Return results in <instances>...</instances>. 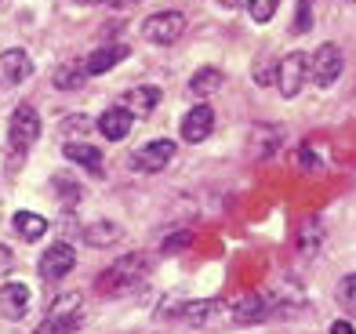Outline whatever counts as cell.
Instances as JSON below:
<instances>
[{"instance_id":"6da1fadb","label":"cell","mask_w":356,"mask_h":334,"mask_svg":"<svg viewBox=\"0 0 356 334\" xmlns=\"http://www.w3.org/2000/svg\"><path fill=\"white\" fill-rule=\"evenodd\" d=\"M153 273V258L149 254H124L117 258L106 273H99V283L95 291L106 294V298H124V294H135L145 280Z\"/></svg>"},{"instance_id":"7a4b0ae2","label":"cell","mask_w":356,"mask_h":334,"mask_svg":"<svg viewBox=\"0 0 356 334\" xmlns=\"http://www.w3.org/2000/svg\"><path fill=\"white\" fill-rule=\"evenodd\" d=\"M84 324V298L80 294H58L47 309V320L37 327V334H73Z\"/></svg>"},{"instance_id":"3957f363","label":"cell","mask_w":356,"mask_h":334,"mask_svg":"<svg viewBox=\"0 0 356 334\" xmlns=\"http://www.w3.org/2000/svg\"><path fill=\"white\" fill-rule=\"evenodd\" d=\"M182 33H186V15L182 11H156L142 22V37L149 44H160V47L182 40Z\"/></svg>"},{"instance_id":"277c9868","label":"cell","mask_w":356,"mask_h":334,"mask_svg":"<svg viewBox=\"0 0 356 334\" xmlns=\"http://www.w3.org/2000/svg\"><path fill=\"white\" fill-rule=\"evenodd\" d=\"M305 81H309V55L291 51L287 58L277 62V87H280L284 99H295V94L305 87Z\"/></svg>"},{"instance_id":"5b68a950","label":"cell","mask_w":356,"mask_h":334,"mask_svg":"<svg viewBox=\"0 0 356 334\" xmlns=\"http://www.w3.org/2000/svg\"><path fill=\"white\" fill-rule=\"evenodd\" d=\"M309 73H313L316 87H331L338 76H342V51H338V44H320L316 47V55L309 58Z\"/></svg>"},{"instance_id":"8992f818","label":"cell","mask_w":356,"mask_h":334,"mask_svg":"<svg viewBox=\"0 0 356 334\" xmlns=\"http://www.w3.org/2000/svg\"><path fill=\"white\" fill-rule=\"evenodd\" d=\"M277 312V301H273L269 294H240L236 298V306L229 309V316H233V324H262V320H269V316Z\"/></svg>"},{"instance_id":"52a82bcc","label":"cell","mask_w":356,"mask_h":334,"mask_svg":"<svg viewBox=\"0 0 356 334\" xmlns=\"http://www.w3.org/2000/svg\"><path fill=\"white\" fill-rule=\"evenodd\" d=\"M8 135H11V146L15 149H29V146H33V142L40 138V117H37V109L33 106H19V109H15Z\"/></svg>"},{"instance_id":"ba28073f","label":"cell","mask_w":356,"mask_h":334,"mask_svg":"<svg viewBox=\"0 0 356 334\" xmlns=\"http://www.w3.org/2000/svg\"><path fill=\"white\" fill-rule=\"evenodd\" d=\"M175 160V142L171 138H156L149 146H142L138 153H131V167L153 174V171H164L168 164Z\"/></svg>"},{"instance_id":"9c48e42d","label":"cell","mask_w":356,"mask_h":334,"mask_svg":"<svg viewBox=\"0 0 356 334\" xmlns=\"http://www.w3.org/2000/svg\"><path fill=\"white\" fill-rule=\"evenodd\" d=\"M76 265V251L70 244H51L40 254V276L44 280H62Z\"/></svg>"},{"instance_id":"30bf717a","label":"cell","mask_w":356,"mask_h":334,"mask_svg":"<svg viewBox=\"0 0 356 334\" xmlns=\"http://www.w3.org/2000/svg\"><path fill=\"white\" fill-rule=\"evenodd\" d=\"M29 73H33V62H29V55L22 51V47H11V51L0 55V87L22 84Z\"/></svg>"},{"instance_id":"8fae6325","label":"cell","mask_w":356,"mask_h":334,"mask_svg":"<svg viewBox=\"0 0 356 334\" xmlns=\"http://www.w3.org/2000/svg\"><path fill=\"white\" fill-rule=\"evenodd\" d=\"M26 309H29V287L26 283H19V280L4 283V287H0V316H4V320H22Z\"/></svg>"},{"instance_id":"7c38bea8","label":"cell","mask_w":356,"mask_h":334,"mask_svg":"<svg viewBox=\"0 0 356 334\" xmlns=\"http://www.w3.org/2000/svg\"><path fill=\"white\" fill-rule=\"evenodd\" d=\"M131 124H135L131 109H127V106H113V109H106V113L99 117V131H102L109 142H120V138H127Z\"/></svg>"},{"instance_id":"4fadbf2b","label":"cell","mask_w":356,"mask_h":334,"mask_svg":"<svg viewBox=\"0 0 356 334\" xmlns=\"http://www.w3.org/2000/svg\"><path fill=\"white\" fill-rule=\"evenodd\" d=\"M211 127H215L211 106H193L189 113L182 117V138L186 142H204L207 135H211Z\"/></svg>"},{"instance_id":"5bb4252c","label":"cell","mask_w":356,"mask_h":334,"mask_svg":"<svg viewBox=\"0 0 356 334\" xmlns=\"http://www.w3.org/2000/svg\"><path fill=\"white\" fill-rule=\"evenodd\" d=\"M127 58V47L124 44H109V47H99V51H91L88 62H84V73L88 76H99V73H109L117 62Z\"/></svg>"},{"instance_id":"9a60e30c","label":"cell","mask_w":356,"mask_h":334,"mask_svg":"<svg viewBox=\"0 0 356 334\" xmlns=\"http://www.w3.org/2000/svg\"><path fill=\"white\" fill-rule=\"evenodd\" d=\"M62 153H66V160L88 167L91 174H102V153H99V146H88V142H66Z\"/></svg>"},{"instance_id":"2e32d148","label":"cell","mask_w":356,"mask_h":334,"mask_svg":"<svg viewBox=\"0 0 356 334\" xmlns=\"http://www.w3.org/2000/svg\"><path fill=\"white\" fill-rule=\"evenodd\" d=\"M295 247L305 254V258H313V254L323 247V226H320V218H305L298 233H295Z\"/></svg>"},{"instance_id":"e0dca14e","label":"cell","mask_w":356,"mask_h":334,"mask_svg":"<svg viewBox=\"0 0 356 334\" xmlns=\"http://www.w3.org/2000/svg\"><path fill=\"white\" fill-rule=\"evenodd\" d=\"M156 102H160V87H135V91L124 94V106L131 109L135 117H149L156 109Z\"/></svg>"},{"instance_id":"ac0fdd59","label":"cell","mask_w":356,"mask_h":334,"mask_svg":"<svg viewBox=\"0 0 356 334\" xmlns=\"http://www.w3.org/2000/svg\"><path fill=\"white\" fill-rule=\"evenodd\" d=\"M11 226H15V233H19L22 240H40V236L47 233V218H40L33 211H19L11 218Z\"/></svg>"},{"instance_id":"d6986e66","label":"cell","mask_w":356,"mask_h":334,"mask_svg":"<svg viewBox=\"0 0 356 334\" xmlns=\"http://www.w3.org/2000/svg\"><path fill=\"white\" fill-rule=\"evenodd\" d=\"M120 240V226L117 222H91V226L84 229V244L91 247H109Z\"/></svg>"},{"instance_id":"ffe728a7","label":"cell","mask_w":356,"mask_h":334,"mask_svg":"<svg viewBox=\"0 0 356 334\" xmlns=\"http://www.w3.org/2000/svg\"><path fill=\"white\" fill-rule=\"evenodd\" d=\"M218 87H222V73L215 66H204V69H197L189 76V91L193 94H215Z\"/></svg>"},{"instance_id":"44dd1931","label":"cell","mask_w":356,"mask_h":334,"mask_svg":"<svg viewBox=\"0 0 356 334\" xmlns=\"http://www.w3.org/2000/svg\"><path fill=\"white\" fill-rule=\"evenodd\" d=\"M80 81H84V66H58L55 69V87H62V91L80 87Z\"/></svg>"},{"instance_id":"7402d4cb","label":"cell","mask_w":356,"mask_h":334,"mask_svg":"<svg viewBox=\"0 0 356 334\" xmlns=\"http://www.w3.org/2000/svg\"><path fill=\"white\" fill-rule=\"evenodd\" d=\"M248 8H251V19H254L258 26H266L273 15H277L280 0H248Z\"/></svg>"},{"instance_id":"603a6c76","label":"cell","mask_w":356,"mask_h":334,"mask_svg":"<svg viewBox=\"0 0 356 334\" xmlns=\"http://www.w3.org/2000/svg\"><path fill=\"white\" fill-rule=\"evenodd\" d=\"M254 138H262L254 153H258V156H269V153H273V146L280 142V127H254Z\"/></svg>"},{"instance_id":"cb8c5ba5","label":"cell","mask_w":356,"mask_h":334,"mask_svg":"<svg viewBox=\"0 0 356 334\" xmlns=\"http://www.w3.org/2000/svg\"><path fill=\"white\" fill-rule=\"evenodd\" d=\"M313 26V0H298V11H295V22H291V33H305Z\"/></svg>"},{"instance_id":"d4e9b609","label":"cell","mask_w":356,"mask_h":334,"mask_svg":"<svg viewBox=\"0 0 356 334\" xmlns=\"http://www.w3.org/2000/svg\"><path fill=\"white\" fill-rule=\"evenodd\" d=\"M338 301H342L349 312H356V273H349L342 283H338Z\"/></svg>"},{"instance_id":"484cf974","label":"cell","mask_w":356,"mask_h":334,"mask_svg":"<svg viewBox=\"0 0 356 334\" xmlns=\"http://www.w3.org/2000/svg\"><path fill=\"white\" fill-rule=\"evenodd\" d=\"M189 244H193V236H189V233H175V236H168V240L160 244V251H164V254H178V251L189 247Z\"/></svg>"},{"instance_id":"4316f807","label":"cell","mask_w":356,"mask_h":334,"mask_svg":"<svg viewBox=\"0 0 356 334\" xmlns=\"http://www.w3.org/2000/svg\"><path fill=\"white\" fill-rule=\"evenodd\" d=\"M11 269H15V251L0 244V276H8Z\"/></svg>"},{"instance_id":"83f0119b","label":"cell","mask_w":356,"mask_h":334,"mask_svg":"<svg viewBox=\"0 0 356 334\" xmlns=\"http://www.w3.org/2000/svg\"><path fill=\"white\" fill-rule=\"evenodd\" d=\"M258 84H277V73H273V62H262L258 66V76H254Z\"/></svg>"},{"instance_id":"f1b7e54d","label":"cell","mask_w":356,"mask_h":334,"mask_svg":"<svg viewBox=\"0 0 356 334\" xmlns=\"http://www.w3.org/2000/svg\"><path fill=\"white\" fill-rule=\"evenodd\" d=\"M327 334H356V331H353V324H349V320H334V324L327 327Z\"/></svg>"},{"instance_id":"f546056e","label":"cell","mask_w":356,"mask_h":334,"mask_svg":"<svg viewBox=\"0 0 356 334\" xmlns=\"http://www.w3.org/2000/svg\"><path fill=\"white\" fill-rule=\"evenodd\" d=\"M62 127H66V131H73V127H76V131H88V120L84 117H73V120H66Z\"/></svg>"},{"instance_id":"4dcf8cb0","label":"cell","mask_w":356,"mask_h":334,"mask_svg":"<svg viewBox=\"0 0 356 334\" xmlns=\"http://www.w3.org/2000/svg\"><path fill=\"white\" fill-rule=\"evenodd\" d=\"M298 160H302V167H316V156H313V149H302V153H298Z\"/></svg>"},{"instance_id":"1f68e13d","label":"cell","mask_w":356,"mask_h":334,"mask_svg":"<svg viewBox=\"0 0 356 334\" xmlns=\"http://www.w3.org/2000/svg\"><path fill=\"white\" fill-rule=\"evenodd\" d=\"M218 4H222V8H244L248 0H218Z\"/></svg>"},{"instance_id":"d6a6232c","label":"cell","mask_w":356,"mask_h":334,"mask_svg":"<svg viewBox=\"0 0 356 334\" xmlns=\"http://www.w3.org/2000/svg\"><path fill=\"white\" fill-rule=\"evenodd\" d=\"M80 4H102V0H80Z\"/></svg>"},{"instance_id":"836d02e7","label":"cell","mask_w":356,"mask_h":334,"mask_svg":"<svg viewBox=\"0 0 356 334\" xmlns=\"http://www.w3.org/2000/svg\"><path fill=\"white\" fill-rule=\"evenodd\" d=\"M135 4H138V0H135Z\"/></svg>"}]
</instances>
